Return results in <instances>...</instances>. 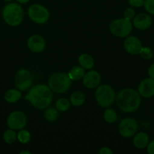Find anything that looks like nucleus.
I'll use <instances>...</instances> for the list:
<instances>
[{"mask_svg":"<svg viewBox=\"0 0 154 154\" xmlns=\"http://www.w3.org/2000/svg\"><path fill=\"white\" fill-rule=\"evenodd\" d=\"M137 92L141 97L151 98L154 96V79L152 78H147L141 81L139 84Z\"/></svg>","mask_w":154,"mask_h":154,"instance_id":"obj_14","label":"nucleus"},{"mask_svg":"<svg viewBox=\"0 0 154 154\" xmlns=\"http://www.w3.org/2000/svg\"><path fill=\"white\" fill-rule=\"evenodd\" d=\"M141 96L137 90L124 88L117 93L116 97L118 107L124 113H132L140 107Z\"/></svg>","mask_w":154,"mask_h":154,"instance_id":"obj_2","label":"nucleus"},{"mask_svg":"<svg viewBox=\"0 0 154 154\" xmlns=\"http://www.w3.org/2000/svg\"><path fill=\"white\" fill-rule=\"evenodd\" d=\"M27 14L33 22L37 24L45 23L50 17L49 11L41 4L31 5L27 10Z\"/></svg>","mask_w":154,"mask_h":154,"instance_id":"obj_7","label":"nucleus"},{"mask_svg":"<svg viewBox=\"0 0 154 154\" xmlns=\"http://www.w3.org/2000/svg\"><path fill=\"white\" fill-rule=\"evenodd\" d=\"M147 73L149 78H152L154 79V63H152V64H151L150 66H149L147 71Z\"/></svg>","mask_w":154,"mask_h":154,"instance_id":"obj_32","label":"nucleus"},{"mask_svg":"<svg viewBox=\"0 0 154 154\" xmlns=\"http://www.w3.org/2000/svg\"><path fill=\"white\" fill-rule=\"evenodd\" d=\"M123 16L125 19L131 20L134 17V16H135V11H134V10L132 8H128L124 11Z\"/></svg>","mask_w":154,"mask_h":154,"instance_id":"obj_28","label":"nucleus"},{"mask_svg":"<svg viewBox=\"0 0 154 154\" xmlns=\"http://www.w3.org/2000/svg\"><path fill=\"white\" fill-rule=\"evenodd\" d=\"M99 154H113V151L108 147H103L98 150Z\"/></svg>","mask_w":154,"mask_h":154,"instance_id":"obj_30","label":"nucleus"},{"mask_svg":"<svg viewBox=\"0 0 154 154\" xmlns=\"http://www.w3.org/2000/svg\"><path fill=\"white\" fill-rule=\"evenodd\" d=\"M125 51L131 55H137L142 48V43L140 39L134 35H128L123 42Z\"/></svg>","mask_w":154,"mask_h":154,"instance_id":"obj_11","label":"nucleus"},{"mask_svg":"<svg viewBox=\"0 0 154 154\" xmlns=\"http://www.w3.org/2000/svg\"><path fill=\"white\" fill-rule=\"evenodd\" d=\"M72 84V80L68 74L64 72H55L50 76L48 79V87L53 93H64L69 90Z\"/></svg>","mask_w":154,"mask_h":154,"instance_id":"obj_4","label":"nucleus"},{"mask_svg":"<svg viewBox=\"0 0 154 154\" xmlns=\"http://www.w3.org/2000/svg\"><path fill=\"white\" fill-rule=\"evenodd\" d=\"M101 75L98 72L95 70H89L85 74L82 78V84L87 89L97 88L101 84Z\"/></svg>","mask_w":154,"mask_h":154,"instance_id":"obj_12","label":"nucleus"},{"mask_svg":"<svg viewBox=\"0 0 154 154\" xmlns=\"http://www.w3.org/2000/svg\"><path fill=\"white\" fill-rule=\"evenodd\" d=\"M133 26L139 30H146L152 25V18L147 14L140 13L132 20Z\"/></svg>","mask_w":154,"mask_h":154,"instance_id":"obj_15","label":"nucleus"},{"mask_svg":"<svg viewBox=\"0 0 154 154\" xmlns=\"http://www.w3.org/2000/svg\"><path fill=\"white\" fill-rule=\"evenodd\" d=\"M32 153L30 151H29V150H22V151H21L19 153V154H31Z\"/></svg>","mask_w":154,"mask_h":154,"instance_id":"obj_34","label":"nucleus"},{"mask_svg":"<svg viewBox=\"0 0 154 154\" xmlns=\"http://www.w3.org/2000/svg\"><path fill=\"white\" fill-rule=\"evenodd\" d=\"M17 138H18V141L21 144H27L31 140V134L27 129H20L17 133Z\"/></svg>","mask_w":154,"mask_h":154,"instance_id":"obj_21","label":"nucleus"},{"mask_svg":"<svg viewBox=\"0 0 154 154\" xmlns=\"http://www.w3.org/2000/svg\"><path fill=\"white\" fill-rule=\"evenodd\" d=\"M33 78L31 72L27 69H21L18 71L14 77V85L21 91L30 90L33 84Z\"/></svg>","mask_w":154,"mask_h":154,"instance_id":"obj_8","label":"nucleus"},{"mask_svg":"<svg viewBox=\"0 0 154 154\" xmlns=\"http://www.w3.org/2000/svg\"><path fill=\"white\" fill-rule=\"evenodd\" d=\"M79 64L86 70H91L95 66V60L88 54H82L78 58Z\"/></svg>","mask_w":154,"mask_h":154,"instance_id":"obj_17","label":"nucleus"},{"mask_svg":"<svg viewBox=\"0 0 154 154\" xmlns=\"http://www.w3.org/2000/svg\"><path fill=\"white\" fill-rule=\"evenodd\" d=\"M149 142V137L147 133L144 132H139L134 135L133 144L137 149L146 148Z\"/></svg>","mask_w":154,"mask_h":154,"instance_id":"obj_16","label":"nucleus"},{"mask_svg":"<svg viewBox=\"0 0 154 154\" xmlns=\"http://www.w3.org/2000/svg\"><path fill=\"white\" fill-rule=\"evenodd\" d=\"M2 17L8 26H18L24 20V10L19 4L14 2L8 3L3 8Z\"/></svg>","mask_w":154,"mask_h":154,"instance_id":"obj_3","label":"nucleus"},{"mask_svg":"<svg viewBox=\"0 0 154 154\" xmlns=\"http://www.w3.org/2000/svg\"><path fill=\"white\" fill-rule=\"evenodd\" d=\"M3 139H4L5 142L8 144H12L18 140L17 138V133L15 130L10 129L5 131L4 134H3Z\"/></svg>","mask_w":154,"mask_h":154,"instance_id":"obj_22","label":"nucleus"},{"mask_svg":"<svg viewBox=\"0 0 154 154\" xmlns=\"http://www.w3.org/2000/svg\"><path fill=\"white\" fill-rule=\"evenodd\" d=\"M69 102L71 105L73 107L78 108V107L82 106L85 102V96L83 92L80 90L73 92L71 94L70 98H69Z\"/></svg>","mask_w":154,"mask_h":154,"instance_id":"obj_18","label":"nucleus"},{"mask_svg":"<svg viewBox=\"0 0 154 154\" xmlns=\"http://www.w3.org/2000/svg\"><path fill=\"white\" fill-rule=\"evenodd\" d=\"M85 74V69L82 66H75L69 70L68 75L72 81H79L82 79Z\"/></svg>","mask_w":154,"mask_h":154,"instance_id":"obj_20","label":"nucleus"},{"mask_svg":"<svg viewBox=\"0 0 154 154\" xmlns=\"http://www.w3.org/2000/svg\"><path fill=\"white\" fill-rule=\"evenodd\" d=\"M16 1L18 2V3H20V4H27V3H28L30 0H16Z\"/></svg>","mask_w":154,"mask_h":154,"instance_id":"obj_33","label":"nucleus"},{"mask_svg":"<svg viewBox=\"0 0 154 154\" xmlns=\"http://www.w3.org/2000/svg\"><path fill=\"white\" fill-rule=\"evenodd\" d=\"M22 97L21 91L18 89H10L8 90L4 94V99L8 103H15L18 102Z\"/></svg>","mask_w":154,"mask_h":154,"instance_id":"obj_19","label":"nucleus"},{"mask_svg":"<svg viewBox=\"0 0 154 154\" xmlns=\"http://www.w3.org/2000/svg\"><path fill=\"white\" fill-rule=\"evenodd\" d=\"M27 117L21 111H14L11 113L7 119V124L10 129L20 130L27 126Z\"/></svg>","mask_w":154,"mask_h":154,"instance_id":"obj_10","label":"nucleus"},{"mask_svg":"<svg viewBox=\"0 0 154 154\" xmlns=\"http://www.w3.org/2000/svg\"><path fill=\"white\" fill-rule=\"evenodd\" d=\"M5 2H11L12 0H4Z\"/></svg>","mask_w":154,"mask_h":154,"instance_id":"obj_35","label":"nucleus"},{"mask_svg":"<svg viewBox=\"0 0 154 154\" xmlns=\"http://www.w3.org/2000/svg\"><path fill=\"white\" fill-rule=\"evenodd\" d=\"M52 93L48 86L45 84H37L30 87L29 92L25 96V99L37 109H46L52 102Z\"/></svg>","mask_w":154,"mask_h":154,"instance_id":"obj_1","label":"nucleus"},{"mask_svg":"<svg viewBox=\"0 0 154 154\" xmlns=\"http://www.w3.org/2000/svg\"><path fill=\"white\" fill-rule=\"evenodd\" d=\"M143 7L149 14L154 15V0H144Z\"/></svg>","mask_w":154,"mask_h":154,"instance_id":"obj_27","label":"nucleus"},{"mask_svg":"<svg viewBox=\"0 0 154 154\" xmlns=\"http://www.w3.org/2000/svg\"><path fill=\"white\" fill-rule=\"evenodd\" d=\"M133 29L131 20L123 18L114 20L110 24V31L113 35L118 38H126Z\"/></svg>","mask_w":154,"mask_h":154,"instance_id":"obj_6","label":"nucleus"},{"mask_svg":"<svg viewBox=\"0 0 154 154\" xmlns=\"http://www.w3.org/2000/svg\"><path fill=\"white\" fill-rule=\"evenodd\" d=\"M95 100L99 106L109 108L116 100L115 90L108 84H100L95 90Z\"/></svg>","mask_w":154,"mask_h":154,"instance_id":"obj_5","label":"nucleus"},{"mask_svg":"<svg viewBox=\"0 0 154 154\" xmlns=\"http://www.w3.org/2000/svg\"><path fill=\"white\" fill-rule=\"evenodd\" d=\"M128 2L131 7L140 8L143 6L144 0H128Z\"/></svg>","mask_w":154,"mask_h":154,"instance_id":"obj_29","label":"nucleus"},{"mask_svg":"<svg viewBox=\"0 0 154 154\" xmlns=\"http://www.w3.org/2000/svg\"><path fill=\"white\" fill-rule=\"evenodd\" d=\"M137 129L138 124L137 120L132 117H125L119 123V133L122 138H131L137 133Z\"/></svg>","mask_w":154,"mask_h":154,"instance_id":"obj_9","label":"nucleus"},{"mask_svg":"<svg viewBox=\"0 0 154 154\" xmlns=\"http://www.w3.org/2000/svg\"><path fill=\"white\" fill-rule=\"evenodd\" d=\"M146 151L149 154H154V140L149 141L146 146Z\"/></svg>","mask_w":154,"mask_h":154,"instance_id":"obj_31","label":"nucleus"},{"mask_svg":"<svg viewBox=\"0 0 154 154\" xmlns=\"http://www.w3.org/2000/svg\"><path fill=\"white\" fill-rule=\"evenodd\" d=\"M139 54H140V57L143 59L150 60L153 57V51H152L151 48H148V47H142Z\"/></svg>","mask_w":154,"mask_h":154,"instance_id":"obj_26","label":"nucleus"},{"mask_svg":"<svg viewBox=\"0 0 154 154\" xmlns=\"http://www.w3.org/2000/svg\"><path fill=\"white\" fill-rule=\"evenodd\" d=\"M45 120L49 122H54L57 120L59 117V111L54 108H47L45 111Z\"/></svg>","mask_w":154,"mask_h":154,"instance_id":"obj_25","label":"nucleus"},{"mask_svg":"<svg viewBox=\"0 0 154 154\" xmlns=\"http://www.w3.org/2000/svg\"><path fill=\"white\" fill-rule=\"evenodd\" d=\"M27 47L31 52L39 54L42 53L46 47V42L44 38L39 35H31L27 40Z\"/></svg>","mask_w":154,"mask_h":154,"instance_id":"obj_13","label":"nucleus"},{"mask_svg":"<svg viewBox=\"0 0 154 154\" xmlns=\"http://www.w3.org/2000/svg\"><path fill=\"white\" fill-rule=\"evenodd\" d=\"M104 119L105 122L111 124L117 120V114L113 108H110V107L106 108L105 111L104 113Z\"/></svg>","mask_w":154,"mask_h":154,"instance_id":"obj_24","label":"nucleus"},{"mask_svg":"<svg viewBox=\"0 0 154 154\" xmlns=\"http://www.w3.org/2000/svg\"><path fill=\"white\" fill-rule=\"evenodd\" d=\"M70 102L66 98H60V99H57L55 103L56 108L60 112H66V111H67L70 108Z\"/></svg>","mask_w":154,"mask_h":154,"instance_id":"obj_23","label":"nucleus"}]
</instances>
